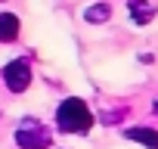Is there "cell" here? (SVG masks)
Segmentation results:
<instances>
[{"label": "cell", "instance_id": "obj_1", "mask_svg": "<svg viewBox=\"0 0 158 149\" xmlns=\"http://www.w3.org/2000/svg\"><path fill=\"white\" fill-rule=\"evenodd\" d=\"M56 124L62 134H87L93 127V112L87 109L84 100L77 96H68L62 100V106L56 109Z\"/></svg>", "mask_w": 158, "mask_h": 149}, {"label": "cell", "instance_id": "obj_2", "mask_svg": "<svg viewBox=\"0 0 158 149\" xmlns=\"http://www.w3.org/2000/svg\"><path fill=\"white\" fill-rule=\"evenodd\" d=\"M16 143H19L22 149H47V146H50V130H47L40 121L28 118V121L19 124V130H16Z\"/></svg>", "mask_w": 158, "mask_h": 149}, {"label": "cell", "instance_id": "obj_3", "mask_svg": "<svg viewBox=\"0 0 158 149\" xmlns=\"http://www.w3.org/2000/svg\"><path fill=\"white\" fill-rule=\"evenodd\" d=\"M3 81L13 93H25L28 84H31V62L25 59H13L6 68H3Z\"/></svg>", "mask_w": 158, "mask_h": 149}, {"label": "cell", "instance_id": "obj_4", "mask_svg": "<svg viewBox=\"0 0 158 149\" xmlns=\"http://www.w3.org/2000/svg\"><path fill=\"white\" fill-rule=\"evenodd\" d=\"M124 137H127L130 143L146 146V149H158V130H152V127H127Z\"/></svg>", "mask_w": 158, "mask_h": 149}, {"label": "cell", "instance_id": "obj_5", "mask_svg": "<svg viewBox=\"0 0 158 149\" xmlns=\"http://www.w3.org/2000/svg\"><path fill=\"white\" fill-rule=\"evenodd\" d=\"M127 16H130L136 25H149V22L155 19V6L146 3V0H130V3H127Z\"/></svg>", "mask_w": 158, "mask_h": 149}, {"label": "cell", "instance_id": "obj_6", "mask_svg": "<svg viewBox=\"0 0 158 149\" xmlns=\"http://www.w3.org/2000/svg\"><path fill=\"white\" fill-rule=\"evenodd\" d=\"M16 37H19V16L0 13V44H13Z\"/></svg>", "mask_w": 158, "mask_h": 149}, {"label": "cell", "instance_id": "obj_7", "mask_svg": "<svg viewBox=\"0 0 158 149\" xmlns=\"http://www.w3.org/2000/svg\"><path fill=\"white\" fill-rule=\"evenodd\" d=\"M84 19H87L90 25H102V22L112 19V6H109V3H93V6L84 10Z\"/></svg>", "mask_w": 158, "mask_h": 149}, {"label": "cell", "instance_id": "obj_8", "mask_svg": "<svg viewBox=\"0 0 158 149\" xmlns=\"http://www.w3.org/2000/svg\"><path fill=\"white\" fill-rule=\"evenodd\" d=\"M152 109H155V115H158V103H155V106H152Z\"/></svg>", "mask_w": 158, "mask_h": 149}]
</instances>
